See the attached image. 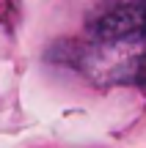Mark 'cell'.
Listing matches in <instances>:
<instances>
[{
	"label": "cell",
	"instance_id": "1",
	"mask_svg": "<svg viewBox=\"0 0 146 148\" xmlns=\"http://www.w3.org/2000/svg\"><path fill=\"white\" fill-rule=\"evenodd\" d=\"M102 41H138L146 38V3H127L105 14L94 27Z\"/></svg>",
	"mask_w": 146,
	"mask_h": 148
}]
</instances>
